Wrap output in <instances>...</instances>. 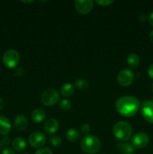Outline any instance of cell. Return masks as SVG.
<instances>
[{"label": "cell", "instance_id": "6da1fadb", "mask_svg": "<svg viewBox=\"0 0 153 154\" xmlns=\"http://www.w3.org/2000/svg\"><path fill=\"white\" fill-rule=\"evenodd\" d=\"M140 108V101L133 96H124L116 102V111L125 117H134Z\"/></svg>", "mask_w": 153, "mask_h": 154}, {"label": "cell", "instance_id": "7a4b0ae2", "mask_svg": "<svg viewBox=\"0 0 153 154\" xmlns=\"http://www.w3.org/2000/svg\"><path fill=\"white\" fill-rule=\"evenodd\" d=\"M101 142L97 136L92 135H86L80 141V147L86 153H95L100 150Z\"/></svg>", "mask_w": 153, "mask_h": 154}, {"label": "cell", "instance_id": "3957f363", "mask_svg": "<svg viewBox=\"0 0 153 154\" xmlns=\"http://www.w3.org/2000/svg\"><path fill=\"white\" fill-rule=\"evenodd\" d=\"M132 127L130 123L124 121L117 122L112 128L114 136L120 141H127L132 135Z\"/></svg>", "mask_w": 153, "mask_h": 154}, {"label": "cell", "instance_id": "277c9868", "mask_svg": "<svg viewBox=\"0 0 153 154\" xmlns=\"http://www.w3.org/2000/svg\"><path fill=\"white\" fill-rule=\"evenodd\" d=\"M59 98V94L56 90L53 88H49L45 90L41 94L40 102L45 106H52L58 102Z\"/></svg>", "mask_w": 153, "mask_h": 154}, {"label": "cell", "instance_id": "5b68a950", "mask_svg": "<svg viewBox=\"0 0 153 154\" xmlns=\"http://www.w3.org/2000/svg\"><path fill=\"white\" fill-rule=\"evenodd\" d=\"M3 64L8 68L14 69L17 66L20 62V54L16 51L10 49L6 51L2 56Z\"/></svg>", "mask_w": 153, "mask_h": 154}, {"label": "cell", "instance_id": "8992f818", "mask_svg": "<svg viewBox=\"0 0 153 154\" xmlns=\"http://www.w3.org/2000/svg\"><path fill=\"white\" fill-rule=\"evenodd\" d=\"M134 79V75L130 69H124L120 71L116 77L118 84L122 87H128Z\"/></svg>", "mask_w": 153, "mask_h": 154}, {"label": "cell", "instance_id": "52a82bcc", "mask_svg": "<svg viewBox=\"0 0 153 154\" xmlns=\"http://www.w3.org/2000/svg\"><path fill=\"white\" fill-rule=\"evenodd\" d=\"M28 144L34 148L40 149L46 143V137L43 132L40 131H35L32 132L28 136Z\"/></svg>", "mask_w": 153, "mask_h": 154}, {"label": "cell", "instance_id": "ba28073f", "mask_svg": "<svg viewBox=\"0 0 153 154\" xmlns=\"http://www.w3.org/2000/svg\"><path fill=\"white\" fill-rule=\"evenodd\" d=\"M149 142V137L145 132L136 133L131 138V145L134 149H142L146 147Z\"/></svg>", "mask_w": 153, "mask_h": 154}, {"label": "cell", "instance_id": "9c48e42d", "mask_svg": "<svg viewBox=\"0 0 153 154\" xmlns=\"http://www.w3.org/2000/svg\"><path fill=\"white\" fill-rule=\"evenodd\" d=\"M94 2L92 0H76L74 7L76 11L81 14H87L93 9Z\"/></svg>", "mask_w": 153, "mask_h": 154}, {"label": "cell", "instance_id": "30bf717a", "mask_svg": "<svg viewBox=\"0 0 153 154\" xmlns=\"http://www.w3.org/2000/svg\"><path fill=\"white\" fill-rule=\"evenodd\" d=\"M141 114L142 117L148 123H153V101L146 100L141 105Z\"/></svg>", "mask_w": 153, "mask_h": 154}, {"label": "cell", "instance_id": "8fae6325", "mask_svg": "<svg viewBox=\"0 0 153 154\" xmlns=\"http://www.w3.org/2000/svg\"><path fill=\"white\" fill-rule=\"evenodd\" d=\"M59 129V123L55 118H50L44 124V129L47 134H53Z\"/></svg>", "mask_w": 153, "mask_h": 154}, {"label": "cell", "instance_id": "7c38bea8", "mask_svg": "<svg viewBox=\"0 0 153 154\" xmlns=\"http://www.w3.org/2000/svg\"><path fill=\"white\" fill-rule=\"evenodd\" d=\"M28 126V119L23 114H18L14 119V126L18 131H24Z\"/></svg>", "mask_w": 153, "mask_h": 154}, {"label": "cell", "instance_id": "4fadbf2b", "mask_svg": "<svg viewBox=\"0 0 153 154\" xmlns=\"http://www.w3.org/2000/svg\"><path fill=\"white\" fill-rule=\"evenodd\" d=\"M116 149L122 154H134V148L131 144L126 141H119L116 145Z\"/></svg>", "mask_w": 153, "mask_h": 154}, {"label": "cell", "instance_id": "5bb4252c", "mask_svg": "<svg viewBox=\"0 0 153 154\" xmlns=\"http://www.w3.org/2000/svg\"><path fill=\"white\" fill-rule=\"evenodd\" d=\"M11 129V123L8 117L0 116V135H5Z\"/></svg>", "mask_w": 153, "mask_h": 154}, {"label": "cell", "instance_id": "9a60e30c", "mask_svg": "<svg viewBox=\"0 0 153 154\" xmlns=\"http://www.w3.org/2000/svg\"><path fill=\"white\" fill-rule=\"evenodd\" d=\"M46 111L44 109L42 108H37V109L34 110L32 113V120L35 123H41L44 119L46 118Z\"/></svg>", "mask_w": 153, "mask_h": 154}, {"label": "cell", "instance_id": "2e32d148", "mask_svg": "<svg viewBox=\"0 0 153 154\" xmlns=\"http://www.w3.org/2000/svg\"><path fill=\"white\" fill-rule=\"evenodd\" d=\"M12 147L16 152H22L26 147V143L23 138L20 137L15 138L12 141Z\"/></svg>", "mask_w": 153, "mask_h": 154}, {"label": "cell", "instance_id": "e0dca14e", "mask_svg": "<svg viewBox=\"0 0 153 154\" xmlns=\"http://www.w3.org/2000/svg\"><path fill=\"white\" fill-rule=\"evenodd\" d=\"M75 92V88L70 83H66L63 84L60 88V93L64 97H70L73 96Z\"/></svg>", "mask_w": 153, "mask_h": 154}, {"label": "cell", "instance_id": "ac0fdd59", "mask_svg": "<svg viewBox=\"0 0 153 154\" xmlns=\"http://www.w3.org/2000/svg\"><path fill=\"white\" fill-rule=\"evenodd\" d=\"M65 137L70 142H76V141H79L81 137V135L76 129H69L66 132Z\"/></svg>", "mask_w": 153, "mask_h": 154}, {"label": "cell", "instance_id": "d6986e66", "mask_svg": "<svg viewBox=\"0 0 153 154\" xmlns=\"http://www.w3.org/2000/svg\"><path fill=\"white\" fill-rule=\"evenodd\" d=\"M127 63L128 66L131 68H136L140 64V57L136 54H130L128 56Z\"/></svg>", "mask_w": 153, "mask_h": 154}, {"label": "cell", "instance_id": "ffe728a7", "mask_svg": "<svg viewBox=\"0 0 153 154\" xmlns=\"http://www.w3.org/2000/svg\"><path fill=\"white\" fill-rule=\"evenodd\" d=\"M75 86L77 89L80 90H86L89 87V84L86 80L83 79V78H79L76 80L74 83Z\"/></svg>", "mask_w": 153, "mask_h": 154}, {"label": "cell", "instance_id": "44dd1931", "mask_svg": "<svg viewBox=\"0 0 153 154\" xmlns=\"http://www.w3.org/2000/svg\"><path fill=\"white\" fill-rule=\"evenodd\" d=\"M49 141L51 145L53 146V147H58L62 143V138L60 136L55 135L50 137Z\"/></svg>", "mask_w": 153, "mask_h": 154}, {"label": "cell", "instance_id": "7402d4cb", "mask_svg": "<svg viewBox=\"0 0 153 154\" xmlns=\"http://www.w3.org/2000/svg\"><path fill=\"white\" fill-rule=\"evenodd\" d=\"M71 102L68 100V99H62L61 102H59V108L62 110H64V111H69V110L71 108Z\"/></svg>", "mask_w": 153, "mask_h": 154}, {"label": "cell", "instance_id": "603a6c76", "mask_svg": "<svg viewBox=\"0 0 153 154\" xmlns=\"http://www.w3.org/2000/svg\"><path fill=\"white\" fill-rule=\"evenodd\" d=\"M90 130H91V129H90L89 125L87 124V123H83L80 126V132L82 134L88 135V134L90 132Z\"/></svg>", "mask_w": 153, "mask_h": 154}, {"label": "cell", "instance_id": "cb8c5ba5", "mask_svg": "<svg viewBox=\"0 0 153 154\" xmlns=\"http://www.w3.org/2000/svg\"><path fill=\"white\" fill-rule=\"evenodd\" d=\"M34 154H53L52 150L48 147H41L38 149Z\"/></svg>", "mask_w": 153, "mask_h": 154}, {"label": "cell", "instance_id": "d4e9b609", "mask_svg": "<svg viewBox=\"0 0 153 154\" xmlns=\"http://www.w3.org/2000/svg\"><path fill=\"white\" fill-rule=\"evenodd\" d=\"M10 144V139L9 137L4 136L3 137V138H2L1 140H0V145H1V147L2 146V147H7V146H8Z\"/></svg>", "mask_w": 153, "mask_h": 154}, {"label": "cell", "instance_id": "484cf974", "mask_svg": "<svg viewBox=\"0 0 153 154\" xmlns=\"http://www.w3.org/2000/svg\"><path fill=\"white\" fill-rule=\"evenodd\" d=\"M95 2L101 6H108L113 3L112 0H96Z\"/></svg>", "mask_w": 153, "mask_h": 154}, {"label": "cell", "instance_id": "4316f807", "mask_svg": "<svg viewBox=\"0 0 153 154\" xmlns=\"http://www.w3.org/2000/svg\"><path fill=\"white\" fill-rule=\"evenodd\" d=\"M24 74V69L22 67H16L15 68V75L16 76H22Z\"/></svg>", "mask_w": 153, "mask_h": 154}, {"label": "cell", "instance_id": "83f0119b", "mask_svg": "<svg viewBox=\"0 0 153 154\" xmlns=\"http://www.w3.org/2000/svg\"><path fill=\"white\" fill-rule=\"evenodd\" d=\"M2 154H16L13 150L10 148H5L2 150Z\"/></svg>", "mask_w": 153, "mask_h": 154}, {"label": "cell", "instance_id": "f1b7e54d", "mask_svg": "<svg viewBox=\"0 0 153 154\" xmlns=\"http://www.w3.org/2000/svg\"><path fill=\"white\" fill-rule=\"evenodd\" d=\"M148 76L153 79V63L150 65L149 67H148Z\"/></svg>", "mask_w": 153, "mask_h": 154}, {"label": "cell", "instance_id": "f546056e", "mask_svg": "<svg viewBox=\"0 0 153 154\" xmlns=\"http://www.w3.org/2000/svg\"><path fill=\"white\" fill-rule=\"evenodd\" d=\"M146 18H147V16H146V14L145 13H142V14H140L139 15L140 20L145 21L146 20Z\"/></svg>", "mask_w": 153, "mask_h": 154}, {"label": "cell", "instance_id": "4dcf8cb0", "mask_svg": "<svg viewBox=\"0 0 153 154\" xmlns=\"http://www.w3.org/2000/svg\"><path fill=\"white\" fill-rule=\"evenodd\" d=\"M5 107V102L2 98L0 97V110H2Z\"/></svg>", "mask_w": 153, "mask_h": 154}, {"label": "cell", "instance_id": "1f68e13d", "mask_svg": "<svg viewBox=\"0 0 153 154\" xmlns=\"http://www.w3.org/2000/svg\"><path fill=\"white\" fill-rule=\"evenodd\" d=\"M148 22L151 24V26H153V11L152 12L149 14V16H148Z\"/></svg>", "mask_w": 153, "mask_h": 154}, {"label": "cell", "instance_id": "d6a6232c", "mask_svg": "<svg viewBox=\"0 0 153 154\" xmlns=\"http://www.w3.org/2000/svg\"><path fill=\"white\" fill-rule=\"evenodd\" d=\"M149 38H150V40H151V42L153 43V29L152 30L151 32H150V33H149Z\"/></svg>", "mask_w": 153, "mask_h": 154}, {"label": "cell", "instance_id": "836d02e7", "mask_svg": "<svg viewBox=\"0 0 153 154\" xmlns=\"http://www.w3.org/2000/svg\"><path fill=\"white\" fill-rule=\"evenodd\" d=\"M33 1H21V2H26V3H29V2H32Z\"/></svg>", "mask_w": 153, "mask_h": 154}, {"label": "cell", "instance_id": "e575fe53", "mask_svg": "<svg viewBox=\"0 0 153 154\" xmlns=\"http://www.w3.org/2000/svg\"><path fill=\"white\" fill-rule=\"evenodd\" d=\"M152 91L153 92V83L152 84Z\"/></svg>", "mask_w": 153, "mask_h": 154}, {"label": "cell", "instance_id": "d590c367", "mask_svg": "<svg viewBox=\"0 0 153 154\" xmlns=\"http://www.w3.org/2000/svg\"><path fill=\"white\" fill-rule=\"evenodd\" d=\"M23 154H29V153H23Z\"/></svg>", "mask_w": 153, "mask_h": 154}, {"label": "cell", "instance_id": "8d00e7d4", "mask_svg": "<svg viewBox=\"0 0 153 154\" xmlns=\"http://www.w3.org/2000/svg\"><path fill=\"white\" fill-rule=\"evenodd\" d=\"M0 150H1V145H0Z\"/></svg>", "mask_w": 153, "mask_h": 154}]
</instances>
